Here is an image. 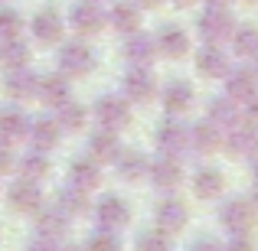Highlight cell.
<instances>
[{"mask_svg":"<svg viewBox=\"0 0 258 251\" xmlns=\"http://www.w3.org/2000/svg\"><path fill=\"white\" fill-rule=\"evenodd\" d=\"M252 72H255V75H258V52H255V56H252Z\"/></svg>","mask_w":258,"mask_h":251,"instance_id":"obj_50","label":"cell"},{"mask_svg":"<svg viewBox=\"0 0 258 251\" xmlns=\"http://www.w3.org/2000/svg\"><path fill=\"white\" fill-rule=\"evenodd\" d=\"M173 4H180V7H193V4H200V0H173Z\"/></svg>","mask_w":258,"mask_h":251,"instance_id":"obj_48","label":"cell"},{"mask_svg":"<svg viewBox=\"0 0 258 251\" xmlns=\"http://www.w3.org/2000/svg\"><path fill=\"white\" fill-rule=\"evenodd\" d=\"M26 134H30V114L17 105L4 108L0 111V140L13 147L17 140H26Z\"/></svg>","mask_w":258,"mask_h":251,"instance_id":"obj_22","label":"cell"},{"mask_svg":"<svg viewBox=\"0 0 258 251\" xmlns=\"http://www.w3.org/2000/svg\"><path fill=\"white\" fill-rule=\"evenodd\" d=\"M85 251H121V238L114 235V228H98L88 235Z\"/></svg>","mask_w":258,"mask_h":251,"instance_id":"obj_37","label":"cell"},{"mask_svg":"<svg viewBox=\"0 0 258 251\" xmlns=\"http://www.w3.org/2000/svg\"><path fill=\"white\" fill-rule=\"evenodd\" d=\"M33 49L23 43V36H13L0 43V65L4 69H20V65H30Z\"/></svg>","mask_w":258,"mask_h":251,"instance_id":"obj_31","label":"cell"},{"mask_svg":"<svg viewBox=\"0 0 258 251\" xmlns=\"http://www.w3.org/2000/svg\"><path fill=\"white\" fill-rule=\"evenodd\" d=\"M138 251H173V241L160 228H147L138 235Z\"/></svg>","mask_w":258,"mask_h":251,"instance_id":"obj_36","label":"cell"},{"mask_svg":"<svg viewBox=\"0 0 258 251\" xmlns=\"http://www.w3.org/2000/svg\"><path fill=\"white\" fill-rule=\"evenodd\" d=\"M154 46H157V56L164 59H180L189 52V33L180 30L176 23H167L157 30V36H154Z\"/></svg>","mask_w":258,"mask_h":251,"instance_id":"obj_17","label":"cell"},{"mask_svg":"<svg viewBox=\"0 0 258 251\" xmlns=\"http://www.w3.org/2000/svg\"><path fill=\"white\" fill-rule=\"evenodd\" d=\"M69 98H72V85H69V78H66L62 72H56V75H39L36 101H43V105H49L52 111H56V108L66 105Z\"/></svg>","mask_w":258,"mask_h":251,"instance_id":"obj_19","label":"cell"},{"mask_svg":"<svg viewBox=\"0 0 258 251\" xmlns=\"http://www.w3.org/2000/svg\"><path fill=\"white\" fill-rule=\"evenodd\" d=\"M30 33H33V39H36V43H43V46L62 43V36H66V20H62V13L52 10V7L39 10L36 17L30 20Z\"/></svg>","mask_w":258,"mask_h":251,"instance_id":"obj_11","label":"cell"},{"mask_svg":"<svg viewBox=\"0 0 258 251\" xmlns=\"http://www.w3.org/2000/svg\"><path fill=\"white\" fill-rule=\"evenodd\" d=\"M229 46L239 59H252L258 52V26L252 23H235L232 36H229Z\"/></svg>","mask_w":258,"mask_h":251,"instance_id":"obj_30","label":"cell"},{"mask_svg":"<svg viewBox=\"0 0 258 251\" xmlns=\"http://www.w3.org/2000/svg\"><path fill=\"white\" fill-rule=\"evenodd\" d=\"M69 183L79 189H85V193H92V189L101 186V163L95 157H79L72 160L69 166Z\"/></svg>","mask_w":258,"mask_h":251,"instance_id":"obj_25","label":"cell"},{"mask_svg":"<svg viewBox=\"0 0 258 251\" xmlns=\"http://www.w3.org/2000/svg\"><path fill=\"white\" fill-rule=\"evenodd\" d=\"M219 222L226 232H252L258 222V212L248 199H226L219 209Z\"/></svg>","mask_w":258,"mask_h":251,"instance_id":"obj_9","label":"cell"},{"mask_svg":"<svg viewBox=\"0 0 258 251\" xmlns=\"http://www.w3.org/2000/svg\"><path fill=\"white\" fill-rule=\"evenodd\" d=\"M242 118H245V121H252V124H258V92H255L252 98L245 101V111H242Z\"/></svg>","mask_w":258,"mask_h":251,"instance_id":"obj_43","label":"cell"},{"mask_svg":"<svg viewBox=\"0 0 258 251\" xmlns=\"http://www.w3.org/2000/svg\"><path fill=\"white\" fill-rule=\"evenodd\" d=\"M222 82H226V95H229V98H235V101H248L258 92V75H255L252 69H245V65L229 69Z\"/></svg>","mask_w":258,"mask_h":251,"instance_id":"obj_24","label":"cell"},{"mask_svg":"<svg viewBox=\"0 0 258 251\" xmlns=\"http://www.w3.org/2000/svg\"><path fill=\"white\" fill-rule=\"evenodd\" d=\"M160 105L170 118H183L186 111H193L196 105V92L189 82H167L160 88Z\"/></svg>","mask_w":258,"mask_h":251,"instance_id":"obj_12","label":"cell"},{"mask_svg":"<svg viewBox=\"0 0 258 251\" xmlns=\"http://www.w3.org/2000/svg\"><path fill=\"white\" fill-rule=\"evenodd\" d=\"M121 153V140L118 131H108V127H98L88 140V157H95L98 163H114V157Z\"/></svg>","mask_w":258,"mask_h":251,"instance_id":"obj_27","label":"cell"},{"mask_svg":"<svg viewBox=\"0 0 258 251\" xmlns=\"http://www.w3.org/2000/svg\"><path fill=\"white\" fill-rule=\"evenodd\" d=\"M226 251H255V241H252V232H232Z\"/></svg>","mask_w":258,"mask_h":251,"instance_id":"obj_39","label":"cell"},{"mask_svg":"<svg viewBox=\"0 0 258 251\" xmlns=\"http://www.w3.org/2000/svg\"><path fill=\"white\" fill-rule=\"evenodd\" d=\"M245 4H258V0H245Z\"/></svg>","mask_w":258,"mask_h":251,"instance_id":"obj_51","label":"cell"},{"mask_svg":"<svg viewBox=\"0 0 258 251\" xmlns=\"http://www.w3.org/2000/svg\"><path fill=\"white\" fill-rule=\"evenodd\" d=\"M95 69V52L92 46L82 43V39H72L59 49V72L66 78H85L88 72Z\"/></svg>","mask_w":258,"mask_h":251,"instance_id":"obj_2","label":"cell"},{"mask_svg":"<svg viewBox=\"0 0 258 251\" xmlns=\"http://www.w3.org/2000/svg\"><path fill=\"white\" fill-rule=\"evenodd\" d=\"M206 118L213 121V124H219L222 131H226V127H232L235 121H242L239 101L229 98V95H216V98H209V111H206Z\"/></svg>","mask_w":258,"mask_h":251,"instance_id":"obj_29","label":"cell"},{"mask_svg":"<svg viewBox=\"0 0 258 251\" xmlns=\"http://www.w3.org/2000/svg\"><path fill=\"white\" fill-rule=\"evenodd\" d=\"M134 4H138L141 10H151V7H164L167 0H134Z\"/></svg>","mask_w":258,"mask_h":251,"instance_id":"obj_44","label":"cell"},{"mask_svg":"<svg viewBox=\"0 0 258 251\" xmlns=\"http://www.w3.org/2000/svg\"><path fill=\"white\" fill-rule=\"evenodd\" d=\"M232 69V59L222 49V43H206L196 52V72L206 78H226V72Z\"/></svg>","mask_w":258,"mask_h":251,"instance_id":"obj_13","label":"cell"},{"mask_svg":"<svg viewBox=\"0 0 258 251\" xmlns=\"http://www.w3.org/2000/svg\"><path fill=\"white\" fill-rule=\"evenodd\" d=\"M69 215L62 212V209H39L36 212V235H46V238L52 241H62L66 232H69Z\"/></svg>","mask_w":258,"mask_h":251,"instance_id":"obj_28","label":"cell"},{"mask_svg":"<svg viewBox=\"0 0 258 251\" xmlns=\"http://www.w3.org/2000/svg\"><path fill=\"white\" fill-rule=\"evenodd\" d=\"M248 202H252V206H255V212H258V186H255V193H252V199H248Z\"/></svg>","mask_w":258,"mask_h":251,"instance_id":"obj_49","label":"cell"},{"mask_svg":"<svg viewBox=\"0 0 258 251\" xmlns=\"http://www.w3.org/2000/svg\"><path fill=\"white\" fill-rule=\"evenodd\" d=\"M124 95L134 105H147V101L157 95V75H154L151 65H127L124 72Z\"/></svg>","mask_w":258,"mask_h":251,"instance_id":"obj_4","label":"cell"},{"mask_svg":"<svg viewBox=\"0 0 258 251\" xmlns=\"http://www.w3.org/2000/svg\"><path fill=\"white\" fill-rule=\"evenodd\" d=\"M20 173H23V180H43L46 173H49V157H46V150H36L33 147L30 153H23V160H20Z\"/></svg>","mask_w":258,"mask_h":251,"instance_id":"obj_35","label":"cell"},{"mask_svg":"<svg viewBox=\"0 0 258 251\" xmlns=\"http://www.w3.org/2000/svg\"><path fill=\"white\" fill-rule=\"evenodd\" d=\"M26 140H30L36 150H56L59 147V140H62V127H59V121H56V114H43V118H33L30 121V134H26Z\"/></svg>","mask_w":258,"mask_h":251,"instance_id":"obj_16","label":"cell"},{"mask_svg":"<svg viewBox=\"0 0 258 251\" xmlns=\"http://www.w3.org/2000/svg\"><path fill=\"white\" fill-rule=\"evenodd\" d=\"M7 202L20 215H36L43 209V189H39L36 180H17L7 189Z\"/></svg>","mask_w":258,"mask_h":251,"instance_id":"obj_10","label":"cell"},{"mask_svg":"<svg viewBox=\"0 0 258 251\" xmlns=\"http://www.w3.org/2000/svg\"><path fill=\"white\" fill-rule=\"evenodd\" d=\"M69 23L79 36H95V33H101V26H108V17H105V10H101V4H95V0H79L69 10Z\"/></svg>","mask_w":258,"mask_h":251,"instance_id":"obj_6","label":"cell"},{"mask_svg":"<svg viewBox=\"0 0 258 251\" xmlns=\"http://www.w3.org/2000/svg\"><path fill=\"white\" fill-rule=\"evenodd\" d=\"M222 147V127L213 121H200V124L189 127V150L196 153H216Z\"/></svg>","mask_w":258,"mask_h":251,"instance_id":"obj_23","label":"cell"},{"mask_svg":"<svg viewBox=\"0 0 258 251\" xmlns=\"http://www.w3.org/2000/svg\"><path fill=\"white\" fill-rule=\"evenodd\" d=\"M26 251H59V241L46 238V235H36V238L26 245Z\"/></svg>","mask_w":258,"mask_h":251,"instance_id":"obj_41","label":"cell"},{"mask_svg":"<svg viewBox=\"0 0 258 251\" xmlns=\"http://www.w3.org/2000/svg\"><path fill=\"white\" fill-rule=\"evenodd\" d=\"M252 176H255V183H258V150L252 153Z\"/></svg>","mask_w":258,"mask_h":251,"instance_id":"obj_45","label":"cell"},{"mask_svg":"<svg viewBox=\"0 0 258 251\" xmlns=\"http://www.w3.org/2000/svg\"><path fill=\"white\" fill-rule=\"evenodd\" d=\"M95 4H101V0H95Z\"/></svg>","mask_w":258,"mask_h":251,"instance_id":"obj_52","label":"cell"},{"mask_svg":"<svg viewBox=\"0 0 258 251\" xmlns=\"http://www.w3.org/2000/svg\"><path fill=\"white\" fill-rule=\"evenodd\" d=\"M95 219H98L101 228H114V232H118V228L127 225V219H131V206H127L121 196H101V202L95 206Z\"/></svg>","mask_w":258,"mask_h":251,"instance_id":"obj_21","label":"cell"},{"mask_svg":"<svg viewBox=\"0 0 258 251\" xmlns=\"http://www.w3.org/2000/svg\"><path fill=\"white\" fill-rule=\"evenodd\" d=\"M56 206L72 219V215H85L88 209H92V202H88V193H85V189H79V186H72V183H69L66 189H59Z\"/></svg>","mask_w":258,"mask_h":251,"instance_id":"obj_34","label":"cell"},{"mask_svg":"<svg viewBox=\"0 0 258 251\" xmlns=\"http://www.w3.org/2000/svg\"><path fill=\"white\" fill-rule=\"evenodd\" d=\"M114 163H118L121 180H127V183H138V180L147 176V157L141 150H121L118 157H114Z\"/></svg>","mask_w":258,"mask_h":251,"instance_id":"obj_32","label":"cell"},{"mask_svg":"<svg viewBox=\"0 0 258 251\" xmlns=\"http://www.w3.org/2000/svg\"><path fill=\"white\" fill-rule=\"evenodd\" d=\"M56 121H59V127H62V134L66 131H85V124H88V108H82L79 101H66V105H59L56 108Z\"/></svg>","mask_w":258,"mask_h":251,"instance_id":"obj_33","label":"cell"},{"mask_svg":"<svg viewBox=\"0 0 258 251\" xmlns=\"http://www.w3.org/2000/svg\"><path fill=\"white\" fill-rule=\"evenodd\" d=\"M108 26L111 30H118V33H138L141 26H144V10H141L134 0H118V4H111L108 7Z\"/></svg>","mask_w":258,"mask_h":251,"instance_id":"obj_15","label":"cell"},{"mask_svg":"<svg viewBox=\"0 0 258 251\" xmlns=\"http://www.w3.org/2000/svg\"><path fill=\"white\" fill-rule=\"evenodd\" d=\"M206 4H209V7H229L232 0H206Z\"/></svg>","mask_w":258,"mask_h":251,"instance_id":"obj_46","label":"cell"},{"mask_svg":"<svg viewBox=\"0 0 258 251\" xmlns=\"http://www.w3.org/2000/svg\"><path fill=\"white\" fill-rule=\"evenodd\" d=\"M20 33H23V20H20V13L13 10V7H0V43L20 36Z\"/></svg>","mask_w":258,"mask_h":251,"instance_id":"obj_38","label":"cell"},{"mask_svg":"<svg viewBox=\"0 0 258 251\" xmlns=\"http://www.w3.org/2000/svg\"><path fill=\"white\" fill-rule=\"evenodd\" d=\"M13 166H17V157H13L10 144H4V140H0V176H7Z\"/></svg>","mask_w":258,"mask_h":251,"instance_id":"obj_40","label":"cell"},{"mask_svg":"<svg viewBox=\"0 0 258 251\" xmlns=\"http://www.w3.org/2000/svg\"><path fill=\"white\" fill-rule=\"evenodd\" d=\"M154 144H157L160 153H170V157H183L189 150V127L183 124L180 118H170L157 127L154 134Z\"/></svg>","mask_w":258,"mask_h":251,"instance_id":"obj_7","label":"cell"},{"mask_svg":"<svg viewBox=\"0 0 258 251\" xmlns=\"http://www.w3.org/2000/svg\"><path fill=\"white\" fill-rule=\"evenodd\" d=\"M36 82H39V75L30 69V65H20V69H7V75H4V92L10 95L13 101H33L36 98Z\"/></svg>","mask_w":258,"mask_h":251,"instance_id":"obj_14","label":"cell"},{"mask_svg":"<svg viewBox=\"0 0 258 251\" xmlns=\"http://www.w3.org/2000/svg\"><path fill=\"white\" fill-rule=\"evenodd\" d=\"M189 251H226V245H219L216 238H196L189 245Z\"/></svg>","mask_w":258,"mask_h":251,"instance_id":"obj_42","label":"cell"},{"mask_svg":"<svg viewBox=\"0 0 258 251\" xmlns=\"http://www.w3.org/2000/svg\"><path fill=\"white\" fill-rule=\"evenodd\" d=\"M59 251H85V245L79 248V245H59Z\"/></svg>","mask_w":258,"mask_h":251,"instance_id":"obj_47","label":"cell"},{"mask_svg":"<svg viewBox=\"0 0 258 251\" xmlns=\"http://www.w3.org/2000/svg\"><path fill=\"white\" fill-rule=\"evenodd\" d=\"M95 118H98V127H108V131H121V127L131 124V101L124 95L111 92L101 95L95 101Z\"/></svg>","mask_w":258,"mask_h":251,"instance_id":"obj_3","label":"cell"},{"mask_svg":"<svg viewBox=\"0 0 258 251\" xmlns=\"http://www.w3.org/2000/svg\"><path fill=\"white\" fill-rule=\"evenodd\" d=\"M0 235H4V232H0Z\"/></svg>","mask_w":258,"mask_h":251,"instance_id":"obj_53","label":"cell"},{"mask_svg":"<svg viewBox=\"0 0 258 251\" xmlns=\"http://www.w3.org/2000/svg\"><path fill=\"white\" fill-rule=\"evenodd\" d=\"M222 147H226L229 153H235V157H252L258 150V124L252 121H235L232 127H226L222 131Z\"/></svg>","mask_w":258,"mask_h":251,"instance_id":"obj_5","label":"cell"},{"mask_svg":"<svg viewBox=\"0 0 258 251\" xmlns=\"http://www.w3.org/2000/svg\"><path fill=\"white\" fill-rule=\"evenodd\" d=\"M226 189V173L219 166H200L193 173V193L200 199H219Z\"/></svg>","mask_w":258,"mask_h":251,"instance_id":"obj_26","label":"cell"},{"mask_svg":"<svg viewBox=\"0 0 258 251\" xmlns=\"http://www.w3.org/2000/svg\"><path fill=\"white\" fill-rule=\"evenodd\" d=\"M235 30V17L229 7H209L196 17V33L203 36V43H229Z\"/></svg>","mask_w":258,"mask_h":251,"instance_id":"obj_1","label":"cell"},{"mask_svg":"<svg viewBox=\"0 0 258 251\" xmlns=\"http://www.w3.org/2000/svg\"><path fill=\"white\" fill-rule=\"evenodd\" d=\"M154 222H157V228H160V232L176 235V232H183V228H186L189 212H186V206H183L180 199L167 196V199L157 206V212H154Z\"/></svg>","mask_w":258,"mask_h":251,"instance_id":"obj_20","label":"cell"},{"mask_svg":"<svg viewBox=\"0 0 258 251\" xmlns=\"http://www.w3.org/2000/svg\"><path fill=\"white\" fill-rule=\"evenodd\" d=\"M147 180L154 183L164 193H173L183 183V163L180 157H170V153H160L157 160H147Z\"/></svg>","mask_w":258,"mask_h":251,"instance_id":"obj_8","label":"cell"},{"mask_svg":"<svg viewBox=\"0 0 258 251\" xmlns=\"http://www.w3.org/2000/svg\"><path fill=\"white\" fill-rule=\"evenodd\" d=\"M121 56L127 59V65H151L154 69V56H157V46H154V36L147 33H127L124 43H121Z\"/></svg>","mask_w":258,"mask_h":251,"instance_id":"obj_18","label":"cell"}]
</instances>
